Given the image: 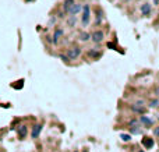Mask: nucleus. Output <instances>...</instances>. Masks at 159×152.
<instances>
[{
    "label": "nucleus",
    "instance_id": "1",
    "mask_svg": "<svg viewBox=\"0 0 159 152\" xmlns=\"http://www.w3.org/2000/svg\"><path fill=\"white\" fill-rule=\"evenodd\" d=\"M89 17H91V10H89L88 4H84L82 6V17H81V22L84 27H87L89 24Z\"/></svg>",
    "mask_w": 159,
    "mask_h": 152
},
{
    "label": "nucleus",
    "instance_id": "2",
    "mask_svg": "<svg viewBox=\"0 0 159 152\" xmlns=\"http://www.w3.org/2000/svg\"><path fill=\"white\" fill-rule=\"evenodd\" d=\"M80 55H81V48H78V46H73L67 50V57L70 60H76Z\"/></svg>",
    "mask_w": 159,
    "mask_h": 152
},
{
    "label": "nucleus",
    "instance_id": "3",
    "mask_svg": "<svg viewBox=\"0 0 159 152\" xmlns=\"http://www.w3.org/2000/svg\"><path fill=\"white\" fill-rule=\"evenodd\" d=\"M91 39H92L95 43H101V42L103 41V32L99 31V29H98V31H93V32L91 34Z\"/></svg>",
    "mask_w": 159,
    "mask_h": 152
},
{
    "label": "nucleus",
    "instance_id": "4",
    "mask_svg": "<svg viewBox=\"0 0 159 152\" xmlns=\"http://www.w3.org/2000/svg\"><path fill=\"white\" fill-rule=\"evenodd\" d=\"M81 10H82V6H81V4H80V3H74L73 7L68 10L67 13L70 14V16H76V14H78L80 11H81Z\"/></svg>",
    "mask_w": 159,
    "mask_h": 152
},
{
    "label": "nucleus",
    "instance_id": "5",
    "mask_svg": "<svg viewBox=\"0 0 159 152\" xmlns=\"http://www.w3.org/2000/svg\"><path fill=\"white\" fill-rule=\"evenodd\" d=\"M131 109L135 112V113H140V115H144V113H145V107H144L141 103H135V105H133V106H131Z\"/></svg>",
    "mask_w": 159,
    "mask_h": 152
},
{
    "label": "nucleus",
    "instance_id": "6",
    "mask_svg": "<svg viewBox=\"0 0 159 152\" xmlns=\"http://www.w3.org/2000/svg\"><path fill=\"white\" fill-rule=\"evenodd\" d=\"M142 145H144V148L151 149V148H153V140H152V138H148V137H145V138L142 140Z\"/></svg>",
    "mask_w": 159,
    "mask_h": 152
},
{
    "label": "nucleus",
    "instance_id": "7",
    "mask_svg": "<svg viewBox=\"0 0 159 152\" xmlns=\"http://www.w3.org/2000/svg\"><path fill=\"white\" fill-rule=\"evenodd\" d=\"M41 131H42V126H41V124H36V126L32 129V133H31L32 138H38L39 134H41Z\"/></svg>",
    "mask_w": 159,
    "mask_h": 152
},
{
    "label": "nucleus",
    "instance_id": "8",
    "mask_svg": "<svg viewBox=\"0 0 159 152\" xmlns=\"http://www.w3.org/2000/svg\"><path fill=\"white\" fill-rule=\"evenodd\" d=\"M141 13H142V16H148V14L151 13V4L149 3H144L141 6Z\"/></svg>",
    "mask_w": 159,
    "mask_h": 152
},
{
    "label": "nucleus",
    "instance_id": "9",
    "mask_svg": "<svg viewBox=\"0 0 159 152\" xmlns=\"http://www.w3.org/2000/svg\"><path fill=\"white\" fill-rule=\"evenodd\" d=\"M76 3L74 2V0H64V4H63V8H64V11H68V10H70L71 7H73V4Z\"/></svg>",
    "mask_w": 159,
    "mask_h": 152
},
{
    "label": "nucleus",
    "instance_id": "10",
    "mask_svg": "<svg viewBox=\"0 0 159 152\" xmlns=\"http://www.w3.org/2000/svg\"><path fill=\"white\" fill-rule=\"evenodd\" d=\"M62 35H63V31H62V29H57V31L54 32V35H53V43H54V45L59 42V39H60Z\"/></svg>",
    "mask_w": 159,
    "mask_h": 152
},
{
    "label": "nucleus",
    "instance_id": "11",
    "mask_svg": "<svg viewBox=\"0 0 159 152\" xmlns=\"http://www.w3.org/2000/svg\"><path fill=\"white\" fill-rule=\"evenodd\" d=\"M89 39H91V35L88 32H80V41L81 42H87Z\"/></svg>",
    "mask_w": 159,
    "mask_h": 152
},
{
    "label": "nucleus",
    "instance_id": "12",
    "mask_svg": "<svg viewBox=\"0 0 159 152\" xmlns=\"http://www.w3.org/2000/svg\"><path fill=\"white\" fill-rule=\"evenodd\" d=\"M18 135H20V138H25V135H27V127L25 126H21L18 129Z\"/></svg>",
    "mask_w": 159,
    "mask_h": 152
},
{
    "label": "nucleus",
    "instance_id": "13",
    "mask_svg": "<svg viewBox=\"0 0 159 152\" xmlns=\"http://www.w3.org/2000/svg\"><path fill=\"white\" fill-rule=\"evenodd\" d=\"M141 123L142 124H145V126H152V119H149V117H147V116H141Z\"/></svg>",
    "mask_w": 159,
    "mask_h": 152
},
{
    "label": "nucleus",
    "instance_id": "14",
    "mask_svg": "<svg viewBox=\"0 0 159 152\" xmlns=\"http://www.w3.org/2000/svg\"><path fill=\"white\" fill-rule=\"evenodd\" d=\"M76 22H77L76 16H70V17L67 18V25L68 27H74V25H76Z\"/></svg>",
    "mask_w": 159,
    "mask_h": 152
},
{
    "label": "nucleus",
    "instance_id": "15",
    "mask_svg": "<svg viewBox=\"0 0 159 152\" xmlns=\"http://www.w3.org/2000/svg\"><path fill=\"white\" fill-rule=\"evenodd\" d=\"M120 138H121L123 141H126V142H127V141H130V140H131V137L128 135V134H121V135H120Z\"/></svg>",
    "mask_w": 159,
    "mask_h": 152
},
{
    "label": "nucleus",
    "instance_id": "16",
    "mask_svg": "<svg viewBox=\"0 0 159 152\" xmlns=\"http://www.w3.org/2000/svg\"><path fill=\"white\" fill-rule=\"evenodd\" d=\"M89 56H92V57H98V56H99V52H95V50H89Z\"/></svg>",
    "mask_w": 159,
    "mask_h": 152
},
{
    "label": "nucleus",
    "instance_id": "17",
    "mask_svg": "<svg viewBox=\"0 0 159 152\" xmlns=\"http://www.w3.org/2000/svg\"><path fill=\"white\" fill-rule=\"evenodd\" d=\"M158 105H159V99H155V101H152V102H151V105H149V106H151V107H156Z\"/></svg>",
    "mask_w": 159,
    "mask_h": 152
},
{
    "label": "nucleus",
    "instance_id": "18",
    "mask_svg": "<svg viewBox=\"0 0 159 152\" xmlns=\"http://www.w3.org/2000/svg\"><path fill=\"white\" fill-rule=\"evenodd\" d=\"M131 133H133V134H141V130H140V129H135V127H133V129H131Z\"/></svg>",
    "mask_w": 159,
    "mask_h": 152
},
{
    "label": "nucleus",
    "instance_id": "19",
    "mask_svg": "<svg viewBox=\"0 0 159 152\" xmlns=\"http://www.w3.org/2000/svg\"><path fill=\"white\" fill-rule=\"evenodd\" d=\"M60 59H62L63 61H67V60H68V57H67V56H64V55H60Z\"/></svg>",
    "mask_w": 159,
    "mask_h": 152
},
{
    "label": "nucleus",
    "instance_id": "20",
    "mask_svg": "<svg viewBox=\"0 0 159 152\" xmlns=\"http://www.w3.org/2000/svg\"><path fill=\"white\" fill-rule=\"evenodd\" d=\"M153 134H155L156 137H159V127H156V129H155V131H153Z\"/></svg>",
    "mask_w": 159,
    "mask_h": 152
},
{
    "label": "nucleus",
    "instance_id": "21",
    "mask_svg": "<svg viewBox=\"0 0 159 152\" xmlns=\"http://www.w3.org/2000/svg\"><path fill=\"white\" fill-rule=\"evenodd\" d=\"M155 95H156V96L159 98V87H158V88H156V89H155Z\"/></svg>",
    "mask_w": 159,
    "mask_h": 152
},
{
    "label": "nucleus",
    "instance_id": "22",
    "mask_svg": "<svg viewBox=\"0 0 159 152\" xmlns=\"http://www.w3.org/2000/svg\"><path fill=\"white\" fill-rule=\"evenodd\" d=\"M153 2H155V4H158V3H159V0H153Z\"/></svg>",
    "mask_w": 159,
    "mask_h": 152
},
{
    "label": "nucleus",
    "instance_id": "23",
    "mask_svg": "<svg viewBox=\"0 0 159 152\" xmlns=\"http://www.w3.org/2000/svg\"><path fill=\"white\" fill-rule=\"evenodd\" d=\"M82 152H89L88 149H82Z\"/></svg>",
    "mask_w": 159,
    "mask_h": 152
},
{
    "label": "nucleus",
    "instance_id": "24",
    "mask_svg": "<svg viewBox=\"0 0 159 152\" xmlns=\"http://www.w3.org/2000/svg\"><path fill=\"white\" fill-rule=\"evenodd\" d=\"M74 152H78V151H74Z\"/></svg>",
    "mask_w": 159,
    "mask_h": 152
}]
</instances>
